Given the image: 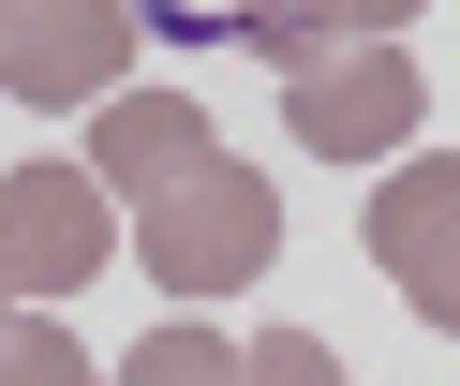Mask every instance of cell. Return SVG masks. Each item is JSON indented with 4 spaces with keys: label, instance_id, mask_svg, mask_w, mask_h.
Returning <instances> with one entry per match:
<instances>
[{
    "label": "cell",
    "instance_id": "obj_1",
    "mask_svg": "<svg viewBox=\"0 0 460 386\" xmlns=\"http://www.w3.org/2000/svg\"><path fill=\"white\" fill-rule=\"evenodd\" d=\"M134 253H149L164 297H238L252 267L282 253V193L238 148H208V164H179L164 193H134Z\"/></svg>",
    "mask_w": 460,
    "mask_h": 386
},
{
    "label": "cell",
    "instance_id": "obj_2",
    "mask_svg": "<svg viewBox=\"0 0 460 386\" xmlns=\"http://www.w3.org/2000/svg\"><path fill=\"white\" fill-rule=\"evenodd\" d=\"M282 119H297V148H327V164H386L430 119V75L401 45H371V30H327V45L282 75Z\"/></svg>",
    "mask_w": 460,
    "mask_h": 386
},
{
    "label": "cell",
    "instance_id": "obj_3",
    "mask_svg": "<svg viewBox=\"0 0 460 386\" xmlns=\"http://www.w3.org/2000/svg\"><path fill=\"white\" fill-rule=\"evenodd\" d=\"M104 253H119V208H104L90 164H15V178H0V283H15V297L104 283Z\"/></svg>",
    "mask_w": 460,
    "mask_h": 386
},
{
    "label": "cell",
    "instance_id": "obj_4",
    "mask_svg": "<svg viewBox=\"0 0 460 386\" xmlns=\"http://www.w3.org/2000/svg\"><path fill=\"white\" fill-rule=\"evenodd\" d=\"M357 253L386 267L430 327H460V164H446V148H430V164H386L357 193Z\"/></svg>",
    "mask_w": 460,
    "mask_h": 386
},
{
    "label": "cell",
    "instance_id": "obj_5",
    "mask_svg": "<svg viewBox=\"0 0 460 386\" xmlns=\"http://www.w3.org/2000/svg\"><path fill=\"white\" fill-rule=\"evenodd\" d=\"M134 75V0H15L0 15V89L15 104H104Z\"/></svg>",
    "mask_w": 460,
    "mask_h": 386
},
{
    "label": "cell",
    "instance_id": "obj_6",
    "mask_svg": "<svg viewBox=\"0 0 460 386\" xmlns=\"http://www.w3.org/2000/svg\"><path fill=\"white\" fill-rule=\"evenodd\" d=\"M208 104H193V89H104L90 104V178L104 193H164V178L179 164H208Z\"/></svg>",
    "mask_w": 460,
    "mask_h": 386
},
{
    "label": "cell",
    "instance_id": "obj_7",
    "mask_svg": "<svg viewBox=\"0 0 460 386\" xmlns=\"http://www.w3.org/2000/svg\"><path fill=\"white\" fill-rule=\"evenodd\" d=\"M119 386H238V342H223V327H149V342L119 356Z\"/></svg>",
    "mask_w": 460,
    "mask_h": 386
},
{
    "label": "cell",
    "instance_id": "obj_8",
    "mask_svg": "<svg viewBox=\"0 0 460 386\" xmlns=\"http://www.w3.org/2000/svg\"><path fill=\"white\" fill-rule=\"evenodd\" d=\"M0 386H104V372H90V342H75V327L15 312V327H0Z\"/></svg>",
    "mask_w": 460,
    "mask_h": 386
},
{
    "label": "cell",
    "instance_id": "obj_9",
    "mask_svg": "<svg viewBox=\"0 0 460 386\" xmlns=\"http://www.w3.org/2000/svg\"><path fill=\"white\" fill-rule=\"evenodd\" d=\"M223 15H238L252 45H268V75H297V59L327 45V0H223Z\"/></svg>",
    "mask_w": 460,
    "mask_h": 386
},
{
    "label": "cell",
    "instance_id": "obj_10",
    "mask_svg": "<svg viewBox=\"0 0 460 386\" xmlns=\"http://www.w3.org/2000/svg\"><path fill=\"white\" fill-rule=\"evenodd\" d=\"M238 386H341V356L312 342V327H268V342L238 356Z\"/></svg>",
    "mask_w": 460,
    "mask_h": 386
},
{
    "label": "cell",
    "instance_id": "obj_11",
    "mask_svg": "<svg viewBox=\"0 0 460 386\" xmlns=\"http://www.w3.org/2000/svg\"><path fill=\"white\" fill-rule=\"evenodd\" d=\"M401 15H430V0H327V30H371V45H401Z\"/></svg>",
    "mask_w": 460,
    "mask_h": 386
},
{
    "label": "cell",
    "instance_id": "obj_12",
    "mask_svg": "<svg viewBox=\"0 0 460 386\" xmlns=\"http://www.w3.org/2000/svg\"><path fill=\"white\" fill-rule=\"evenodd\" d=\"M0 327H15V283H0Z\"/></svg>",
    "mask_w": 460,
    "mask_h": 386
},
{
    "label": "cell",
    "instance_id": "obj_13",
    "mask_svg": "<svg viewBox=\"0 0 460 386\" xmlns=\"http://www.w3.org/2000/svg\"><path fill=\"white\" fill-rule=\"evenodd\" d=\"M0 15H15V0H0Z\"/></svg>",
    "mask_w": 460,
    "mask_h": 386
}]
</instances>
